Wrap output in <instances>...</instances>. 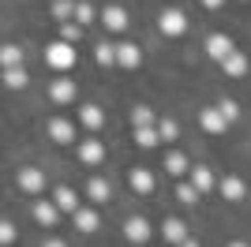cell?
<instances>
[{"label":"cell","mask_w":251,"mask_h":247,"mask_svg":"<svg viewBox=\"0 0 251 247\" xmlns=\"http://www.w3.org/2000/svg\"><path fill=\"white\" fill-rule=\"evenodd\" d=\"M45 60L56 68V72H68V68H75V60H79V52H75V41H52L49 49H45Z\"/></svg>","instance_id":"cell-1"},{"label":"cell","mask_w":251,"mask_h":247,"mask_svg":"<svg viewBox=\"0 0 251 247\" xmlns=\"http://www.w3.org/2000/svg\"><path fill=\"white\" fill-rule=\"evenodd\" d=\"M157 30L165 34V38H180V34L188 30V15H184L180 8L161 11V15H157Z\"/></svg>","instance_id":"cell-2"},{"label":"cell","mask_w":251,"mask_h":247,"mask_svg":"<svg viewBox=\"0 0 251 247\" xmlns=\"http://www.w3.org/2000/svg\"><path fill=\"white\" fill-rule=\"evenodd\" d=\"M199 124H202V131H210V135H225L232 120L221 113V105H210V109H202V113H199Z\"/></svg>","instance_id":"cell-3"},{"label":"cell","mask_w":251,"mask_h":247,"mask_svg":"<svg viewBox=\"0 0 251 247\" xmlns=\"http://www.w3.org/2000/svg\"><path fill=\"white\" fill-rule=\"evenodd\" d=\"M60 214H64V210L52 202V198H42V202H34V221H38L42 228H52L56 221H60Z\"/></svg>","instance_id":"cell-4"},{"label":"cell","mask_w":251,"mask_h":247,"mask_svg":"<svg viewBox=\"0 0 251 247\" xmlns=\"http://www.w3.org/2000/svg\"><path fill=\"white\" fill-rule=\"evenodd\" d=\"M19 187L26 191V195H42L45 191V173L42 169H30V165L19 169Z\"/></svg>","instance_id":"cell-5"},{"label":"cell","mask_w":251,"mask_h":247,"mask_svg":"<svg viewBox=\"0 0 251 247\" xmlns=\"http://www.w3.org/2000/svg\"><path fill=\"white\" fill-rule=\"evenodd\" d=\"M124 240L127 244H147L150 240V221L147 217H127L124 221Z\"/></svg>","instance_id":"cell-6"},{"label":"cell","mask_w":251,"mask_h":247,"mask_svg":"<svg viewBox=\"0 0 251 247\" xmlns=\"http://www.w3.org/2000/svg\"><path fill=\"white\" fill-rule=\"evenodd\" d=\"M116 64L127 68V72H135L139 64H143V49L131 45V41H120V45H116Z\"/></svg>","instance_id":"cell-7"},{"label":"cell","mask_w":251,"mask_h":247,"mask_svg":"<svg viewBox=\"0 0 251 247\" xmlns=\"http://www.w3.org/2000/svg\"><path fill=\"white\" fill-rule=\"evenodd\" d=\"M229 52H232V38H229V34H210V38H206V56H210V60L221 64Z\"/></svg>","instance_id":"cell-8"},{"label":"cell","mask_w":251,"mask_h":247,"mask_svg":"<svg viewBox=\"0 0 251 247\" xmlns=\"http://www.w3.org/2000/svg\"><path fill=\"white\" fill-rule=\"evenodd\" d=\"M79 161H83V165H101L105 161L101 139H83V143H79Z\"/></svg>","instance_id":"cell-9"},{"label":"cell","mask_w":251,"mask_h":247,"mask_svg":"<svg viewBox=\"0 0 251 247\" xmlns=\"http://www.w3.org/2000/svg\"><path fill=\"white\" fill-rule=\"evenodd\" d=\"M127 184H131L135 195H150V191H154V173H150V169H131V173H127Z\"/></svg>","instance_id":"cell-10"},{"label":"cell","mask_w":251,"mask_h":247,"mask_svg":"<svg viewBox=\"0 0 251 247\" xmlns=\"http://www.w3.org/2000/svg\"><path fill=\"white\" fill-rule=\"evenodd\" d=\"M218 191H221V198H229V202H240V198L248 195V187H244L240 176H225V180L218 184Z\"/></svg>","instance_id":"cell-11"},{"label":"cell","mask_w":251,"mask_h":247,"mask_svg":"<svg viewBox=\"0 0 251 247\" xmlns=\"http://www.w3.org/2000/svg\"><path fill=\"white\" fill-rule=\"evenodd\" d=\"M221 72L229 75V79H240V75L248 72V56H244L240 49H232L229 56H225V60H221Z\"/></svg>","instance_id":"cell-12"},{"label":"cell","mask_w":251,"mask_h":247,"mask_svg":"<svg viewBox=\"0 0 251 247\" xmlns=\"http://www.w3.org/2000/svg\"><path fill=\"white\" fill-rule=\"evenodd\" d=\"M101 23L109 26V30H116V34H120V30H127V11L120 8V4H109V8L101 11Z\"/></svg>","instance_id":"cell-13"},{"label":"cell","mask_w":251,"mask_h":247,"mask_svg":"<svg viewBox=\"0 0 251 247\" xmlns=\"http://www.w3.org/2000/svg\"><path fill=\"white\" fill-rule=\"evenodd\" d=\"M49 139H52V143H72V139H75V124L64 120V116L49 120Z\"/></svg>","instance_id":"cell-14"},{"label":"cell","mask_w":251,"mask_h":247,"mask_svg":"<svg viewBox=\"0 0 251 247\" xmlns=\"http://www.w3.org/2000/svg\"><path fill=\"white\" fill-rule=\"evenodd\" d=\"M131 139H135L143 150H154L157 143H165V139H161V131H157V124H150V127H131Z\"/></svg>","instance_id":"cell-15"},{"label":"cell","mask_w":251,"mask_h":247,"mask_svg":"<svg viewBox=\"0 0 251 247\" xmlns=\"http://www.w3.org/2000/svg\"><path fill=\"white\" fill-rule=\"evenodd\" d=\"M109 195H113L109 180H101V176H90V184H86V198L101 206V202H109Z\"/></svg>","instance_id":"cell-16"},{"label":"cell","mask_w":251,"mask_h":247,"mask_svg":"<svg viewBox=\"0 0 251 247\" xmlns=\"http://www.w3.org/2000/svg\"><path fill=\"white\" fill-rule=\"evenodd\" d=\"M75 98H79V90H75L72 79H56V82H52V101H56V105H72Z\"/></svg>","instance_id":"cell-17"},{"label":"cell","mask_w":251,"mask_h":247,"mask_svg":"<svg viewBox=\"0 0 251 247\" xmlns=\"http://www.w3.org/2000/svg\"><path fill=\"white\" fill-rule=\"evenodd\" d=\"M161 236H165L169 244H184V240H188V225H184L180 217H169L165 225H161Z\"/></svg>","instance_id":"cell-18"},{"label":"cell","mask_w":251,"mask_h":247,"mask_svg":"<svg viewBox=\"0 0 251 247\" xmlns=\"http://www.w3.org/2000/svg\"><path fill=\"white\" fill-rule=\"evenodd\" d=\"M52 202L60 206L64 214H75V210H79V195H75V187H56V191H52Z\"/></svg>","instance_id":"cell-19"},{"label":"cell","mask_w":251,"mask_h":247,"mask_svg":"<svg viewBox=\"0 0 251 247\" xmlns=\"http://www.w3.org/2000/svg\"><path fill=\"white\" fill-rule=\"evenodd\" d=\"M191 184L206 195V191H214V187H218V180H214V173H210L206 165H195V169H191Z\"/></svg>","instance_id":"cell-20"},{"label":"cell","mask_w":251,"mask_h":247,"mask_svg":"<svg viewBox=\"0 0 251 247\" xmlns=\"http://www.w3.org/2000/svg\"><path fill=\"white\" fill-rule=\"evenodd\" d=\"M72 221H75V228H79V232H94L101 217H98V210H83V206H79V210L72 214Z\"/></svg>","instance_id":"cell-21"},{"label":"cell","mask_w":251,"mask_h":247,"mask_svg":"<svg viewBox=\"0 0 251 247\" xmlns=\"http://www.w3.org/2000/svg\"><path fill=\"white\" fill-rule=\"evenodd\" d=\"M79 120H83L86 127H90V131H101V124H105V113L98 109V105H83V109H79Z\"/></svg>","instance_id":"cell-22"},{"label":"cell","mask_w":251,"mask_h":247,"mask_svg":"<svg viewBox=\"0 0 251 247\" xmlns=\"http://www.w3.org/2000/svg\"><path fill=\"white\" fill-rule=\"evenodd\" d=\"M161 169H165L169 176H184V173H191V169H188V157L180 154V150H173V154L165 157V165H161Z\"/></svg>","instance_id":"cell-23"},{"label":"cell","mask_w":251,"mask_h":247,"mask_svg":"<svg viewBox=\"0 0 251 247\" xmlns=\"http://www.w3.org/2000/svg\"><path fill=\"white\" fill-rule=\"evenodd\" d=\"M150 124H157L154 109H150V105H135V109H131V127H150Z\"/></svg>","instance_id":"cell-24"},{"label":"cell","mask_w":251,"mask_h":247,"mask_svg":"<svg viewBox=\"0 0 251 247\" xmlns=\"http://www.w3.org/2000/svg\"><path fill=\"white\" fill-rule=\"evenodd\" d=\"M4 86L8 90H23L26 86V72L23 68H4Z\"/></svg>","instance_id":"cell-25"},{"label":"cell","mask_w":251,"mask_h":247,"mask_svg":"<svg viewBox=\"0 0 251 247\" xmlns=\"http://www.w3.org/2000/svg\"><path fill=\"white\" fill-rule=\"evenodd\" d=\"M0 64H4V68H19L23 64V49L19 45H4V49H0Z\"/></svg>","instance_id":"cell-26"},{"label":"cell","mask_w":251,"mask_h":247,"mask_svg":"<svg viewBox=\"0 0 251 247\" xmlns=\"http://www.w3.org/2000/svg\"><path fill=\"white\" fill-rule=\"evenodd\" d=\"M94 60L101 64V68H109V64H116V45H105V41H101V45H98V49H94Z\"/></svg>","instance_id":"cell-27"},{"label":"cell","mask_w":251,"mask_h":247,"mask_svg":"<svg viewBox=\"0 0 251 247\" xmlns=\"http://www.w3.org/2000/svg\"><path fill=\"white\" fill-rule=\"evenodd\" d=\"M157 131H161V139H165V143H173V139L180 135V124L169 120V116H161V120H157Z\"/></svg>","instance_id":"cell-28"},{"label":"cell","mask_w":251,"mask_h":247,"mask_svg":"<svg viewBox=\"0 0 251 247\" xmlns=\"http://www.w3.org/2000/svg\"><path fill=\"white\" fill-rule=\"evenodd\" d=\"M75 23H94V4H86V0H79V4H75Z\"/></svg>","instance_id":"cell-29"},{"label":"cell","mask_w":251,"mask_h":247,"mask_svg":"<svg viewBox=\"0 0 251 247\" xmlns=\"http://www.w3.org/2000/svg\"><path fill=\"white\" fill-rule=\"evenodd\" d=\"M60 38L64 41H79L83 38V23H60Z\"/></svg>","instance_id":"cell-30"},{"label":"cell","mask_w":251,"mask_h":247,"mask_svg":"<svg viewBox=\"0 0 251 247\" xmlns=\"http://www.w3.org/2000/svg\"><path fill=\"white\" fill-rule=\"evenodd\" d=\"M199 195H202V191L195 184H180L176 187V198H180V202H199Z\"/></svg>","instance_id":"cell-31"},{"label":"cell","mask_w":251,"mask_h":247,"mask_svg":"<svg viewBox=\"0 0 251 247\" xmlns=\"http://www.w3.org/2000/svg\"><path fill=\"white\" fill-rule=\"evenodd\" d=\"M52 15H56V19H68V15H75V4L72 0H56V4H52Z\"/></svg>","instance_id":"cell-32"},{"label":"cell","mask_w":251,"mask_h":247,"mask_svg":"<svg viewBox=\"0 0 251 247\" xmlns=\"http://www.w3.org/2000/svg\"><path fill=\"white\" fill-rule=\"evenodd\" d=\"M0 244H4V247L15 244V225H11V221H4V225H0Z\"/></svg>","instance_id":"cell-33"},{"label":"cell","mask_w":251,"mask_h":247,"mask_svg":"<svg viewBox=\"0 0 251 247\" xmlns=\"http://www.w3.org/2000/svg\"><path fill=\"white\" fill-rule=\"evenodd\" d=\"M221 113L229 116V120H236V116H240V105H236V101H229V98H225V101H221Z\"/></svg>","instance_id":"cell-34"},{"label":"cell","mask_w":251,"mask_h":247,"mask_svg":"<svg viewBox=\"0 0 251 247\" xmlns=\"http://www.w3.org/2000/svg\"><path fill=\"white\" fill-rule=\"evenodd\" d=\"M42 247H68V244H64V240H45Z\"/></svg>","instance_id":"cell-35"},{"label":"cell","mask_w":251,"mask_h":247,"mask_svg":"<svg viewBox=\"0 0 251 247\" xmlns=\"http://www.w3.org/2000/svg\"><path fill=\"white\" fill-rule=\"evenodd\" d=\"M202 4H206V8L214 11V8H221V4H225V0H202Z\"/></svg>","instance_id":"cell-36"},{"label":"cell","mask_w":251,"mask_h":247,"mask_svg":"<svg viewBox=\"0 0 251 247\" xmlns=\"http://www.w3.org/2000/svg\"><path fill=\"white\" fill-rule=\"evenodd\" d=\"M176 247H199V244H195V240L188 236V240H184V244H176Z\"/></svg>","instance_id":"cell-37"},{"label":"cell","mask_w":251,"mask_h":247,"mask_svg":"<svg viewBox=\"0 0 251 247\" xmlns=\"http://www.w3.org/2000/svg\"><path fill=\"white\" fill-rule=\"evenodd\" d=\"M229 247H251V244H244V240H236V244H229Z\"/></svg>","instance_id":"cell-38"}]
</instances>
